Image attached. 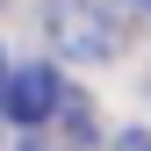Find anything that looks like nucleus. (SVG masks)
<instances>
[{"label": "nucleus", "mask_w": 151, "mask_h": 151, "mask_svg": "<svg viewBox=\"0 0 151 151\" xmlns=\"http://www.w3.org/2000/svg\"><path fill=\"white\" fill-rule=\"evenodd\" d=\"M144 7H151V0H144Z\"/></svg>", "instance_id": "6"}, {"label": "nucleus", "mask_w": 151, "mask_h": 151, "mask_svg": "<svg viewBox=\"0 0 151 151\" xmlns=\"http://www.w3.org/2000/svg\"><path fill=\"white\" fill-rule=\"evenodd\" d=\"M58 108H65L58 72H50V65H14V79H7V122L14 129H43Z\"/></svg>", "instance_id": "2"}, {"label": "nucleus", "mask_w": 151, "mask_h": 151, "mask_svg": "<svg viewBox=\"0 0 151 151\" xmlns=\"http://www.w3.org/2000/svg\"><path fill=\"white\" fill-rule=\"evenodd\" d=\"M50 43L79 65H101L122 50V14L115 0H50Z\"/></svg>", "instance_id": "1"}, {"label": "nucleus", "mask_w": 151, "mask_h": 151, "mask_svg": "<svg viewBox=\"0 0 151 151\" xmlns=\"http://www.w3.org/2000/svg\"><path fill=\"white\" fill-rule=\"evenodd\" d=\"M7 79H14V72H7V58H0V108H7Z\"/></svg>", "instance_id": "4"}, {"label": "nucleus", "mask_w": 151, "mask_h": 151, "mask_svg": "<svg viewBox=\"0 0 151 151\" xmlns=\"http://www.w3.org/2000/svg\"><path fill=\"white\" fill-rule=\"evenodd\" d=\"M115 151H151V137H122V144H115Z\"/></svg>", "instance_id": "3"}, {"label": "nucleus", "mask_w": 151, "mask_h": 151, "mask_svg": "<svg viewBox=\"0 0 151 151\" xmlns=\"http://www.w3.org/2000/svg\"><path fill=\"white\" fill-rule=\"evenodd\" d=\"M0 151H29V137H0Z\"/></svg>", "instance_id": "5"}]
</instances>
